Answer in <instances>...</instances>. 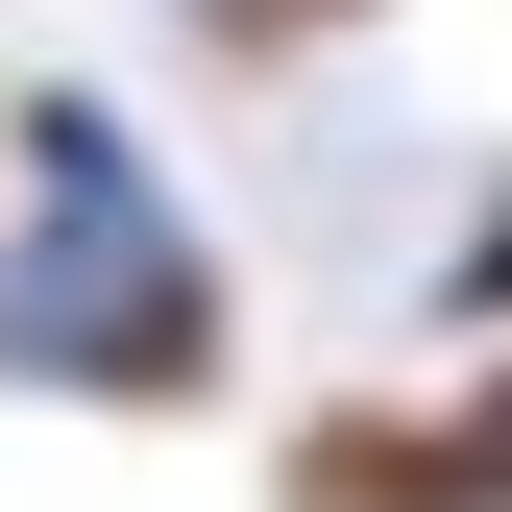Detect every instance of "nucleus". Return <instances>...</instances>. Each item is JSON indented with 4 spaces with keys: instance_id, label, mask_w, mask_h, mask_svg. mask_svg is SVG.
<instances>
[{
    "instance_id": "f257e3e1",
    "label": "nucleus",
    "mask_w": 512,
    "mask_h": 512,
    "mask_svg": "<svg viewBox=\"0 0 512 512\" xmlns=\"http://www.w3.org/2000/svg\"><path fill=\"white\" fill-rule=\"evenodd\" d=\"M0 366L25 391H196L220 366V269L147 196L122 98H25V220H0Z\"/></svg>"
},
{
    "instance_id": "f03ea898",
    "label": "nucleus",
    "mask_w": 512,
    "mask_h": 512,
    "mask_svg": "<svg viewBox=\"0 0 512 512\" xmlns=\"http://www.w3.org/2000/svg\"><path fill=\"white\" fill-rule=\"evenodd\" d=\"M317 488H342V512H512V391L439 415V439H342Z\"/></svg>"
},
{
    "instance_id": "7ed1b4c3",
    "label": "nucleus",
    "mask_w": 512,
    "mask_h": 512,
    "mask_svg": "<svg viewBox=\"0 0 512 512\" xmlns=\"http://www.w3.org/2000/svg\"><path fill=\"white\" fill-rule=\"evenodd\" d=\"M220 25H366V0H220Z\"/></svg>"
}]
</instances>
